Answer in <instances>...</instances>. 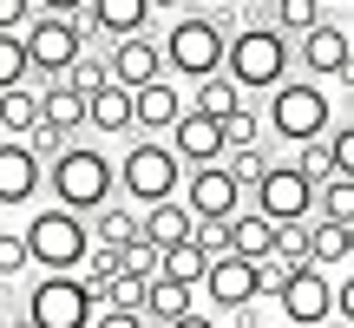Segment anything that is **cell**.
<instances>
[{
	"instance_id": "1",
	"label": "cell",
	"mask_w": 354,
	"mask_h": 328,
	"mask_svg": "<svg viewBox=\"0 0 354 328\" xmlns=\"http://www.w3.org/2000/svg\"><path fill=\"white\" fill-rule=\"evenodd\" d=\"M289 66H295V46H289V33H276L269 20H243V33H230L223 73L236 79L243 92H276V86H289Z\"/></svg>"
},
{
	"instance_id": "2",
	"label": "cell",
	"mask_w": 354,
	"mask_h": 328,
	"mask_svg": "<svg viewBox=\"0 0 354 328\" xmlns=\"http://www.w3.org/2000/svg\"><path fill=\"white\" fill-rule=\"evenodd\" d=\"M26 250H33V263L46 269V276H79L92 256V224L79 210H59V203H46V210H33V224L20 230Z\"/></svg>"
},
{
	"instance_id": "3",
	"label": "cell",
	"mask_w": 354,
	"mask_h": 328,
	"mask_svg": "<svg viewBox=\"0 0 354 328\" xmlns=\"http://www.w3.org/2000/svg\"><path fill=\"white\" fill-rule=\"evenodd\" d=\"M46 190L59 197V210L92 217V210H105V203H112L118 171H112V158H105L99 145H73L59 164H46Z\"/></svg>"
},
{
	"instance_id": "4",
	"label": "cell",
	"mask_w": 354,
	"mask_h": 328,
	"mask_svg": "<svg viewBox=\"0 0 354 328\" xmlns=\"http://www.w3.org/2000/svg\"><path fill=\"white\" fill-rule=\"evenodd\" d=\"M223 60H230V33L216 26V13H177L165 26V73L197 86V79L223 73Z\"/></svg>"
},
{
	"instance_id": "5",
	"label": "cell",
	"mask_w": 354,
	"mask_h": 328,
	"mask_svg": "<svg viewBox=\"0 0 354 328\" xmlns=\"http://www.w3.org/2000/svg\"><path fill=\"white\" fill-rule=\"evenodd\" d=\"M184 158L171 152V138H138V145H125V158H118V190H125L131 203H171L177 190H184Z\"/></svg>"
},
{
	"instance_id": "6",
	"label": "cell",
	"mask_w": 354,
	"mask_h": 328,
	"mask_svg": "<svg viewBox=\"0 0 354 328\" xmlns=\"http://www.w3.org/2000/svg\"><path fill=\"white\" fill-rule=\"evenodd\" d=\"M269 131L282 145H315L335 131V112H328V92L315 79H289V86L269 92Z\"/></svg>"
},
{
	"instance_id": "7",
	"label": "cell",
	"mask_w": 354,
	"mask_h": 328,
	"mask_svg": "<svg viewBox=\"0 0 354 328\" xmlns=\"http://www.w3.org/2000/svg\"><path fill=\"white\" fill-rule=\"evenodd\" d=\"M20 39H26V60H33V73L46 79V86H53V79H66L79 60H86V46H92V39H86V20H59V13H39Z\"/></svg>"
},
{
	"instance_id": "8",
	"label": "cell",
	"mask_w": 354,
	"mask_h": 328,
	"mask_svg": "<svg viewBox=\"0 0 354 328\" xmlns=\"http://www.w3.org/2000/svg\"><path fill=\"white\" fill-rule=\"evenodd\" d=\"M99 302H92L86 276H39L26 295V322L33 328H92Z\"/></svg>"
},
{
	"instance_id": "9",
	"label": "cell",
	"mask_w": 354,
	"mask_h": 328,
	"mask_svg": "<svg viewBox=\"0 0 354 328\" xmlns=\"http://www.w3.org/2000/svg\"><path fill=\"white\" fill-rule=\"evenodd\" d=\"M250 210H263L269 224H308L315 217V184L295 164H269V177L250 190Z\"/></svg>"
},
{
	"instance_id": "10",
	"label": "cell",
	"mask_w": 354,
	"mask_h": 328,
	"mask_svg": "<svg viewBox=\"0 0 354 328\" xmlns=\"http://www.w3.org/2000/svg\"><path fill=\"white\" fill-rule=\"evenodd\" d=\"M243 197H250V190H243L223 164H203V171L184 177V203H190L197 224H230V217H243Z\"/></svg>"
},
{
	"instance_id": "11",
	"label": "cell",
	"mask_w": 354,
	"mask_h": 328,
	"mask_svg": "<svg viewBox=\"0 0 354 328\" xmlns=\"http://www.w3.org/2000/svg\"><path fill=\"white\" fill-rule=\"evenodd\" d=\"M295 60H302V73L315 79H348L354 73V39H348V26L342 20H322L315 33H302L295 39Z\"/></svg>"
},
{
	"instance_id": "12",
	"label": "cell",
	"mask_w": 354,
	"mask_h": 328,
	"mask_svg": "<svg viewBox=\"0 0 354 328\" xmlns=\"http://www.w3.org/2000/svg\"><path fill=\"white\" fill-rule=\"evenodd\" d=\"M46 190V164L33 158L26 138H0V210H20Z\"/></svg>"
},
{
	"instance_id": "13",
	"label": "cell",
	"mask_w": 354,
	"mask_h": 328,
	"mask_svg": "<svg viewBox=\"0 0 354 328\" xmlns=\"http://www.w3.org/2000/svg\"><path fill=\"white\" fill-rule=\"evenodd\" d=\"M276 302H282V316H289L295 328H322V322H335V282H328V269H295L289 289H282Z\"/></svg>"
},
{
	"instance_id": "14",
	"label": "cell",
	"mask_w": 354,
	"mask_h": 328,
	"mask_svg": "<svg viewBox=\"0 0 354 328\" xmlns=\"http://www.w3.org/2000/svg\"><path fill=\"white\" fill-rule=\"evenodd\" d=\"M112 86H125V92H145V86H158L165 79V39H151V33H138V39H118L112 53Z\"/></svg>"
},
{
	"instance_id": "15",
	"label": "cell",
	"mask_w": 354,
	"mask_h": 328,
	"mask_svg": "<svg viewBox=\"0 0 354 328\" xmlns=\"http://www.w3.org/2000/svg\"><path fill=\"white\" fill-rule=\"evenodd\" d=\"M171 152L184 158V171H203V164H223L230 145H223V118H203V112H184L171 131Z\"/></svg>"
},
{
	"instance_id": "16",
	"label": "cell",
	"mask_w": 354,
	"mask_h": 328,
	"mask_svg": "<svg viewBox=\"0 0 354 328\" xmlns=\"http://www.w3.org/2000/svg\"><path fill=\"white\" fill-rule=\"evenodd\" d=\"M79 20H86V39H112L118 46V39H138L151 26V0H92Z\"/></svg>"
},
{
	"instance_id": "17",
	"label": "cell",
	"mask_w": 354,
	"mask_h": 328,
	"mask_svg": "<svg viewBox=\"0 0 354 328\" xmlns=\"http://www.w3.org/2000/svg\"><path fill=\"white\" fill-rule=\"evenodd\" d=\"M203 295H210L216 309H250L256 295H263V269L243 263V256H223V263H210V276H203Z\"/></svg>"
},
{
	"instance_id": "18",
	"label": "cell",
	"mask_w": 354,
	"mask_h": 328,
	"mask_svg": "<svg viewBox=\"0 0 354 328\" xmlns=\"http://www.w3.org/2000/svg\"><path fill=\"white\" fill-rule=\"evenodd\" d=\"M131 112H138V131H145V138H171L177 118H184L190 105H184V92H177L171 79H158V86L131 92Z\"/></svg>"
},
{
	"instance_id": "19",
	"label": "cell",
	"mask_w": 354,
	"mask_h": 328,
	"mask_svg": "<svg viewBox=\"0 0 354 328\" xmlns=\"http://www.w3.org/2000/svg\"><path fill=\"white\" fill-rule=\"evenodd\" d=\"M86 112H92V99H86V92H73L66 79H53V86L39 92V125H53L59 138L86 131Z\"/></svg>"
},
{
	"instance_id": "20",
	"label": "cell",
	"mask_w": 354,
	"mask_h": 328,
	"mask_svg": "<svg viewBox=\"0 0 354 328\" xmlns=\"http://www.w3.org/2000/svg\"><path fill=\"white\" fill-rule=\"evenodd\" d=\"M190 237H197V217H190V203H184V197L151 203V210H145V243H158V250H177V243H190Z\"/></svg>"
},
{
	"instance_id": "21",
	"label": "cell",
	"mask_w": 354,
	"mask_h": 328,
	"mask_svg": "<svg viewBox=\"0 0 354 328\" xmlns=\"http://www.w3.org/2000/svg\"><path fill=\"white\" fill-rule=\"evenodd\" d=\"M230 250H236L243 263H269V256H276V224H269L263 210L230 217Z\"/></svg>"
},
{
	"instance_id": "22",
	"label": "cell",
	"mask_w": 354,
	"mask_h": 328,
	"mask_svg": "<svg viewBox=\"0 0 354 328\" xmlns=\"http://www.w3.org/2000/svg\"><path fill=\"white\" fill-rule=\"evenodd\" d=\"M92 131H105V138H125V131H138V112H131V92L125 86H105L92 92V112H86Z\"/></svg>"
},
{
	"instance_id": "23",
	"label": "cell",
	"mask_w": 354,
	"mask_h": 328,
	"mask_svg": "<svg viewBox=\"0 0 354 328\" xmlns=\"http://www.w3.org/2000/svg\"><path fill=\"white\" fill-rule=\"evenodd\" d=\"M86 224H92V243H99V250H125V243L145 237V217L125 210V203H105V210H92Z\"/></svg>"
},
{
	"instance_id": "24",
	"label": "cell",
	"mask_w": 354,
	"mask_h": 328,
	"mask_svg": "<svg viewBox=\"0 0 354 328\" xmlns=\"http://www.w3.org/2000/svg\"><path fill=\"white\" fill-rule=\"evenodd\" d=\"M190 295H197V289H184V282H165V276H158L151 289H145V322H151V328H171V322H184L190 309H197Z\"/></svg>"
},
{
	"instance_id": "25",
	"label": "cell",
	"mask_w": 354,
	"mask_h": 328,
	"mask_svg": "<svg viewBox=\"0 0 354 328\" xmlns=\"http://www.w3.org/2000/svg\"><path fill=\"white\" fill-rule=\"evenodd\" d=\"M243 86L230 73H210V79H197V99H190V112H203V118H230V112H243Z\"/></svg>"
},
{
	"instance_id": "26",
	"label": "cell",
	"mask_w": 354,
	"mask_h": 328,
	"mask_svg": "<svg viewBox=\"0 0 354 328\" xmlns=\"http://www.w3.org/2000/svg\"><path fill=\"white\" fill-rule=\"evenodd\" d=\"M0 131L7 138H33L39 131V92H26V86L0 92Z\"/></svg>"
},
{
	"instance_id": "27",
	"label": "cell",
	"mask_w": 354,
	"mask_h": 328,
	"mask_svg": "<svg viewBox=\"0 0 354 328\" xmlns=\"http://www.w3.org/2000/svg\"><path fill=\"white\" fill-rule=\"evenodd\" d=\"M322 20H328V13H322V0H276V7H269V26H276V33H289V39L315 33Z\"/></svg>"
},
{
	"instance_id": "28",
	"label": "cell",
	"mask_w": 354,
	"mask_h": 328,
	"mask_svg": "<svg viewBox=\"0 0 354 328\" xmlns=\"http://www.w3.org/2000/svg\"><path fill=\"white\" fill-rule=\"evenodd\" d=\"M203 276H210V256H203L197 243H177V250H165V282H184V289H203Z\"/></svg>"
},
{
	"instance_id": "29",
	"label": "cell",
	"mask_w": 354,
	"mask_h": 328,
	"mask_svg": "<svg viewBox=\"0 0 354 328\" xmlns=\"http://www.w3.org/2000/svg\"><path fill=\"white\" fill-rule=\"evenodd\" d=\"M308 243H315V269L348 263V224H328V217H315V224H308Z\"/></svg>"
},
{
	"instance_id": "30",
	"label": "cell",
	"mask_w": 354,
	"mask_h": 328,
	"mask_svg": "<svg viewBox=\"0 0 354 328\" xmlns=\"http://www.w3.org/2000/svg\"><path fill=\"white\" fill-rule=\"evenodd\" d=\"M315 217H328V224H348V230H354V177H328V184L315 190Z\"/></svg>"
},
{
	"instance_id": "31",
	"label": "cell",
	"mask_w": 354,
	"mask_h": 328,
	"mask_svg": "<svg viewBox=\"0 0 354 328\" xmlns=\"http://www.w3.org/2000/svg\"><path fill=\"white\" fill-rule=\"evenodd\" d=\"M118 269H125V276H138V282H158L165 276V250H158V243H125V250H118Z\"/></svg>"
},
{
	"instance_id": "32",
	"label": "cell",
	"mask_w": 354,
	"mask_h": 328,
	"mask_svg": "<svg viewBox=\"0 0 354 328\" xmlns=\"http://www.w3.org/2000/svg\"><path fill=\"white\" fill-rule=\"evenodd\" d=\"M223 145H230V152H256V145H263V112H256V105L230 112L223 118Z\"/></svg>"
},
{
	"instance_id": "33",
	"label": "cell",
	"mask_w": 354,
	"mask_h": 328,
	"mask_svg": "<svg viewBox=\"0 0 354 328\" xmlns=\"http://www.w3.org/2000/svg\"><path fill=\"white\" fill-rule=\"evenodd\" d=\"M26 73H33V60H26V39H20V33H0V92L26 86Z\"/></svg>"
},
{
	"instance_id": "34",
	"label": "cell",
	"mask_w": 354,
	"mask_h": 328,
	"mask_svg": "<svg viewBox=\"0 0 354 328\" xmlns=\"http://www.w3.org/2000/svg\"><path fill=\"white\" fill-rule=\"evenodd\" d=\"M289 164H295V171H302L315 190L335 177V152H328V138H315V145H295V158H289Z\"/></svg>"
},
{
	"instance_id": "35",
	"label": "cell",
	"mask_w": 354,
	"mask_h": 328,
	"mask_svg": "<svg viewBox=\"0 0 354 328\" xmlns=\"http://www.w3.org/2000/svg\"><path fill=\"white\" fill-rule=\"evenodd\" d=\"M66 86H73V92H86V99H92V92H105V86H112V60L86 53V60H79L73 73H66Z\"/></svg>"
},
{
	"instance_id": "36",
	"label": "cell",
	"mask_w": 354,
	"mask_h": 328,
	"mask_svg": "<svg viewBox=\"0 0 354 328\" xmlns=\"http://www.w3.org/2000/svg\"><path fill=\"white\" fill-rule=\"evenodd\" d=\"M223 171L236 177L243 190H256V184L269 177V152H263V145H256V152H230V158H223Z\"/></svg>"
},
{
	"instance_id": "37",
	"label": "cell",
	"mask_w": 354,
	"mask_h": 328,
	"mask_svg": "<svg viewBox=\"0 0 354 328\" xmlns=\"http://www.w3.org/2000/svg\"><path fill=\"white\" fill-rule=\"evenodd\" d=\"M26 263H33V250H26V237H20V230H0V282H7V276H20Z\"/></svg>"
},
{
	"instance_id": "38",
	"label": "cell",
	"mask_w": 354,
	"mask_h": 328,
	"mask_svg": "<svg viewBox=\"0 0 354 328\" xmlns=\"http://www.w3.org/2000/svg\"><path fill=\"white\" fill-rule=\"evenodd\" d=\"M190 243H197V250L210 256V263H223V256H236V250H230V224H197V237H190Z\"/></svg>"
},
{
	"instance_id": "39",
	"label": "cell",
	"mask_w": 354,
	"mask_h": 328,
	"mask_svg": "<svg viewBox=\"0 0 354 328\" xmlns=\"http://www.w3.org/2000/svg\"><path fill=\"white\" fill-rule=\"evenodd\" d=\"M328 152H335V177H354V118L328 131Z\"/></svg>"
},
{
	"instance_id": "40",
	"label": "cell",
	"mask_w": 354,
	"mask_h": 328,
	"mask_svg": "<svg viewBox=\"0 0 354 328\" xmlns=\"http://www.w3.org/2000/svg\"><path fill=\"white\" fill-rule=\"evenodd\" d=\"M145 289H151V282L118 276V282H112V302H105V309H138V316H145Z\"/></svg>"
},
{
	"instance_id": "41",
	"label": "cell",
	"mask_w": 354,
	"mask_h": 328,
	"mask_svg": "<svg viewBox=\"0 0 354 328\" xmlns=\"http://www.w3.org/2000/svg\"><path fill=\"white\" fill-rule=\"evenodd\" d=\"M33 26V0H0V33H26Z\"/></svg>"
},
{
	"instance_id": "42",
	"label": "cell",
	"mask_w": 354,
	"mask_h": 328,
	"mask_svg": "<svg viewBox=\"0 0 354 328\" xmlns=\"http://www.w3.org/2000/svg\"><path fill=\"white\" fill-rule=\"evenodd\" d=\"M256 269H263V295H282L289 276H295V263H282V256H269V263H256Z\"/></svg>"
},
{
	"instance_id": "43",
	"label": "cell",
	"mask_w": 354,
	"mask_h": 328,
	"mask_svg": "<svg viewBox=\"0 0 354 328\" xmlns=\"http://www.w3.org/2000/svg\"><path fill=\"white\" fill-rule=\"evenodd\" d=\"M92 328H151L138 316V309H99V316H92Z\"/></svg>"
},
{
	"instance_id": "44",
	"label": "cell",
	"mask_w": 354,
	"mask_h": 328,
	"mask_svg": "<svg viewBox=\"0 0 354 328\" xmlns=\"http://www.w3.org/2000/svg\"><path fill=\"white\" fill-rule=\"evenodd\" d=\"M335 316L354 328V276H342V282H335Z\"/></svg>"
},
{
	"instance_id": "45",
	"label": "cell",
	"mask_w": 354,
	"mask_h": 328,
	"mask_svg": "<svg viewBox=\"0 0 354 328\" xmlns=\"http://www.w3.org/2000/svg\"><path fill=\"white\" fill-rule=\"evenodd\" d=\"M33 7H39V13H59V20H79L92 0H33Z\"/></svg>"
},
{
	"instance_id": "46",
	"label": "cell",
	"mask_w": 354,
	"mask_h": 328,
	"mask_svg": "<svg viewBox=\"0 0 354 328\" xmlns=\"http://www.w3.org/2000/svg\"><path fill=\"white\" fill-rule=\"evenodd\" d=\"M171 328H216V316H203V309H190L184 322H171Z\"/></svg>"
},
{
	"instance_id": "47",
	"label": "cell",
	"mask_w": 354,
	"mask_h": 328,
	"mask_svg": "<svg viewBox=\"0 0 354 328\" xmlns=\"http://www.w3.org/2000/svg\"><path fill=\"white\" fill-rule=\"evenodd\" d=\"M236 7H243V13H269L276 0H236Z\"/></svg>"
},
{
	"instance_id": "48",
	"label": "cell",
	"mask_w": 354,
	"mask_h": 328,
	"mask_svg": "<svg viewBox=\"0 0 354 328\" xmlns=\"http://www.w3.org/2000/svg\"><path fill=\"white\" fill-rule=\"evenodd\" d=\"M171 7H184V0H151V13H171Z\"/></svg>"
},
{
	"instance_id": "49",
	"label": "cell",
	"mask_w": 354,
	"mask_h": 328,
	"mask_svg": "<svg viewBox=\"0 0 354 328\" xmlns=\"http://www.w3.org/2000/svg\"><path fill=\"white\" fill-rule=\"evenodd\" d=\"M236 328H256V316H250V309H243V322H236Z\"/></svg>"
},
{
	"instance_id": "50",
	"label": "cell",
	"mask_w": 354,
	"mask_h": 328,
	"mask_svg": "<svg viewBox=\"0 0 354 328\" xmlns=\"http://www.w3.org/2000/svg\"><path fill=\"white\" fill-rule=\"evenodd\" d=\"M348 112H354V73H348Z\"/></svg>"
},
{
	"instance_id": "51",
	"label": "cell",
	"mask_w": 354,
	"mask_h": 328,
	"mask_svg": "<svg viewBox=\"0 0 354 328\" xmlns=\"http://www.w3.org/2000/svg\"><path fill=\"white\" fill-rule=\"evenodd\" d=\"M322 328H348V322H342V316H335V322H322Z\"/></svg>"
},
{
	"instance_id": "52",
	"label": "cell",
	"mask_w": 354,
	"mask_h": 328,
	"mask_svg": "<svg viewBox=\"0 0 354 328\" xmlns=\"http://www.w3.org/2000/svg\"><path fill=\"white\" fill-rule=\"evenodd\" d=\"M348 256H354V230H348Z\"/></svg>"
},
{
	"instance_id": "53",
	"label": "cell",
	"mask_w": 354,
	"mask_h": 328,
	"mask_svg": "<svg viewBox=\"0 0 354 328\" xmlns=\"http://www.w3.org/2000/svg\"><path fill=\"white\" fill-rule=\"evenodd\" d=\"M203 7H216V0H203Z\"/></svg>"
},
{
	"instance_id": "54",
	"label": "cell",
	"mask_w": 354,
	"mask_h": 328,
	"mask_svg": "<svg viewBox=\"0 0 354 328\" xmlns=\"http://www.w3.org/2000/svg\"><path fill=\"white\" fill-rule=\"evenodd\" d=\"M0 322H7V316H0Z\"/></svg>"
}]
</instances>
